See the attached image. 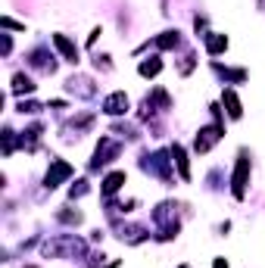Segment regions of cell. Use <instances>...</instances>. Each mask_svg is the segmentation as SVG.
<instances>
[{
    "label": "cell",
    "mask_w": 265,
    "mask_h": 268,
    "mask_svg": "<svg viewBox=\"0 0 265 268\" xmlns=\"http://www.w3.org/2000/svg\"><path fill=\"white\" fill-rule=\"evenodd\" d=\"M53 44L60 47V53H63V57H66L69 63H78V47H75L72 41H69L66 34H53Z\"/></svg>",
    "instance_id": "cell-6"
},
{
    "label": "cell",
    "mask_w": 265,
    "mask_h": 268,
    "mask_svg": "<svg viewBox=\"0 0 265 268\" xmlns=\"http://www.w3.org/2000/svg\"><path fill=\"white\" fill-rule=\"evenodd\" d=\"M119 153H122V147L116 144V140H110V137H103L100 144H97V153H94V163H91V166L97 169V166H103V163H113V159H116Z\"/></svg>",
    "instance_id": "cell-1"
},
{
    "label": "cell",
    "mask_w": 265,
    "mask_h": 268,
    "mask_svg": "<svg viewBox=\"0 0 265 268\" xmlns=\"http://www.w3.org/2000/svg\"><path fill=\"white\" fill-rule=\"evenodd\" d=\"M172 156H175V163H178V172H181V178H187L190 172H187V159H184V150L175 144V150H172Z\"/></svg>",
    "instance_id": "cell-13"
},
{
    "label": "cell",
    "mask_w": 265,
    "mask_h": 268,
    "mask_svg": "<svg viewBox=\"0 0 265 268\" xmlns=\"http://www.w3.org/2000/svg\"><path fill=\"white\" fill-rule=\"evenodd\" d=\"M209 53H222L225 47H228V38H225V34H209Z\"/></svg>",
    "instance_id": "cell-12"
},
{
    "label": "cell",
    "mask_w": 265,
    "mask_h": 268,
    "mask_svg": "<svg viewBox=\"0 0 265 268\" xmlns=\"http://www.w3.org/2000/svg\"><path fill=\"white\" fill-rule=\"evenodd\" d=\"M181 268H187V265H181Z\"/></svg>",
    "instance_id": "cell-15"
},
{
    "label": "cell",
    "mask_w": 265,
    "mask_h": 268,
    "mask_svg": "<svg viewBox=\"0 0 265 268\" xmlns=\"http://www.w3.org/2000/svg\"><path fill=\"white\" fill-rule=\"evenodd\" d=\"M128 110V97L125 94H110V97H106V103H103V113H110V116H122V113H125Z\"/></svg>",
    "instance_id": "cell-4"
},
{
    "label": "cell",
    "mask_w": 265,
    "mask_h": 268,
    "mask_svg": "<svg viewBox=\"0 0 265 268\" xmlns=\"http://www.w3.org/2000/svg\"><path fill=\"white\" fill-rule=\"evenodd\" d=\"M28 94V91H34V84H31V78H25V75H16L13 78V94Z\"/></svg>",
    "instance_id": "cell-11"
},
{
    "label": "cell",
    "mask_w": 265,
    "mask_h": 268,
    "mask_svg": "<svg viewBox=\"0 0 265 268\" xmlns=\"http://www.w3.org/2000/svg\"><path fill=\"white\" fill-rule=\"evenodd\" d=\"M159 69H163V63H159L156 57H150L147 63H140V75H144V78H153V75H159Z\"/></svg>",
    "instance_id": "cell-9"
},
{
    "label": "cell",
    "mask_w": 265,
    "mask_h": 268,
    "mask_svg": "<svg viewBox=\"0 0 265 268\" xmlns=\"http://www.w3.org/2000/svg\"><path fill=\"white\" fill-rule=\"evenodd\" d=\"M246 181H250V159L240 156L237 159V169H234V196L240 200L243 190H246Z\"/></svg>",
    "instance_id": "cell-2"
},
{
    "label": "cell",
    "mask_w": 265,
    "mask_h": 268,
    "mask_svg": "<svg viewBox=\"0 0 265 268\" xmlns=\"http://www.w3.org/2000/svg\"><path fill=\"white\" fill-rule=\"evenodd\" d=\"M216 268H228V262L225 259H216Z\"/></svg>",
    "instance_id": "cell-14"
},
{
    "label": "cell",
    "mask_w": 265,
    "mask_h": 268,
    "mask_svg": "<svg viewBox=\"0 0 265 268\" xmlns=\"http://www.w3.org/2000/svg\"><path fill=\"white\" fill-rule=\"evenodd\" d=\"M156 47H163V50H172V47H178V31H166L163 38H156Z\"/></svg>",
    "instance_id": "cell-10"
},
{
    "label": "cell",
    "mask_w": 265,
    "mask_h": 268,
    "mask_svg": "<svg viewBox=\"0 0 265 268\" xmlns=\"http://www.w3.org/2000/svg\"><path fill=\"white\" fill-rule=\"evenodd\" d=\"M222 100H225V106H228V116H231V119H240V113H243V110H240L237 94H234V91H225V97H222Z\"/></svg>",
    "instance_id": "cell-8"
},
{
    "label": "cell",
    "mask_w": 265,
    "mask_h": 268,
    "mask_svg": "<svg viewBox=\"0 0 265 268\" xmlns=\"http://www.w3.org/2000/svg\"><path fill=\"white\" fill-rule=\"evenodd\" d=\"M69 175H72V166H69V163H63V159H57V163L50 166V172H47V178H44V184L53 190V187H57L60 181H66Z\"/></svg>",
    "instance_id": "cell-3"
},
{
    "label": "cell",
    "mask_w": 265,
    "mask_h": 268,
    "mask_svg": "<svg viewBox=\"0 0 265 268\" xmlns=\"http://www.w3.org/2000/svg\"><path fill=\"white\" fill-rule=\"evenodd\" d=\"M219 137H222V128H203V131L197 134V144H193V147H197V153H206Z\"/></svg>",
    "instance_id": "cell-5"
},
{
    "label": "cell",
    "mask_w": 265,
    "mask_h": 268,
    "mask_svg": "<svg viewBox=\"0 0 265 268\" xmlns=\"http://www.w3.org/2000/svg\"><path fill=\"white\" fill-rule=\"evenodd\" d=\"M122 184H125V172H113V175H106V181H103V193H116Z\"/></svg>",
    "instance_id": "cell-7"
}]
</instances>
